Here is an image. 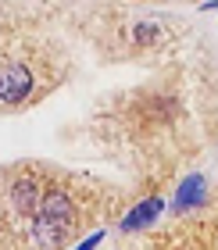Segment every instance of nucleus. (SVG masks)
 Returning <instances> with one entry per match:
<instances>
[{"instance_id":"f257e3e1","label":"nucleus","mask_w":218,"mask_h":250,"mask_svg":"<svg viewBox=\"0 0 218 250\" xmlns=\"http://www.w3.org/2000/svg\"><path fill=\"white\" fill-rule=\"evenodd\" d=\"M108 186L86 175L50 172L36 214L29 218L25 247H68L79 243V232L108 214L111 197H100Z\"/></svg>"},{"instance_id":"f03ea898","label":"nucleus","mask_w":218,"mask_h":250,"mask_svg":"<svg viewBox=\"0 0 218 250\" xmlns=\"http://www.w3.org/2000/svg\"><path fill=\"white\" fill-rule=\"evenodd\" d=\"M50 168L15 165L0 172V243H25L29 218L40 208Z\"/></svg>"},{"instance_id":"7ed1b4c3","label":"nucleus","mask_w":218,"mask_h":250,"mask_svg":"<svg viewBox=\"0 0 218 250\" xmlns=\"http://www.w3.org/2000/svg\"><path fill=\"white\" fill-rule=\"evenodd\" d=\"M32 97H36V72H32V64L18 61V58H4L0 61V104L22 107Z\"/></svg>"},{"instance_id":"20e7f679","label":"nucleus","mask_w":218,"mask_h":250,"mask_svg":"<svg viewBox=\"0 0 218 250\" xmlns=\"http://www.w3.org/2000/svg\"><path fill=\"white\" fill-rule=\"evenodd\" d=\"M204 200H208V179H204V175H186V179L179 183V189H175L172 211H175V214H186V211H193V208H200Z\"/></svg>"},{"instance_id":"39448f33","label":"nucleus","mask_w":218,"mask_h":250,"mask_svg":"<svg viewBox=\"0 0 218 250\" xmlns=\"http://www.w3.org/2000/svg\"><path fill=\"white\" fill-rule=\"evenodd\" d=\"M161 208H165V200H161V197L143 200L136 211H129V214L122 218V225H118V229H122V232H136V229H143V225H151V222L157 218V214H161Z\"/></svg>"}]
</instances>
